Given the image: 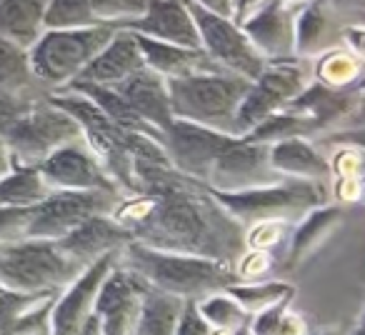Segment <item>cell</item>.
<instances>
[{
  "mask_svg": "<svg viewBox=\"0 0 365 335\" xmlns=\"http://www.w3.org/2000/svg\"><path fill=\"white\" fill-rule=\"evenodd\" d=\"M133 193L110 215L135 243L223 263L245 253L243 225L230 218L208 185L182 178L168 163H133Z\"/></svg>",
  "mask_w": 365,
  "mask_h": 335,
  "instance_id": "6da1fadb",
  "label": "cell"
},
{
  "mask_svg": "<svg viewBox=\"0 0 365 335\" xmlns=\"http://www.w3.org/2000/svg\"><path fill=\"white\" fill-rule=\"evenodd\" d=\"M120 265L135 273L150 288L182 300H200L240 283L233 263L200 258V255L168 253V250L148 248L135 240H130L120 250Z\"/></svg>",
  "mask_w": 365,
  "mask_h": 335,
  "instance_id": "7a4b0ae2",
  "label": "cell"
},
{
  "mask_svg": "<svg viewBox=\"0 0 365 335\" xmlns=\"http://www.w3.org/2000/svg\"><path fill=\"white\" fill-rule=\"evenodd\" d=\"M118 193H66L51 190L41 203L0 210V245L21 240H63L68 233L101 213H113Z\"/></svg>",
  "mask_w": 365,
  "mask_h": 335,
  "instance_id": "3957f363",
  "label": "cell"
},
{
  "mask_svg": "<svg viewBox=\"0 0 365 335\" xmlns=\"http://www.w3.org/2000/svg\"><path fill=\"white\" fill-rule=\"evenodd\" d=\"M250 81L225 71L195 73L168 81L170 108L175 120L235 135V118L248 93Z\"/></svg>",
  "mask_w": 365,
  "mask_h": 335,
  "instance_id": "277c9868",
  "label": "cell"
},
{
  "mask_svg": "<svg viewBox=\"0 0 365 335\" xmlns=\"http://www.w3.org/2000/svg\"><path fill=\"white\" fill-rule=\"evenodd\" d=\"M220 205L228 210L230 218L238 220L243 228H250L255 223L265 220H280V223H293L330 203V185L313 183V180H293L283 178L273 185L255 190H243V193H215Z\"/></svg>",
  "mask_w": 365,
  "mask_h": 335,
  "instance_id": "5b68a950",
  "label": "cell"
},
{
  "mask_svg": "<svg viewBox=\"0 0 365 335\" xmlns=\"http://www.w3.org/2000/svg\"><path fill=\"white\" fill-rule=\"evenodd\" d=\"M115 36L113 28L91 26L81 31H46L28 51L31 71L48 93L63 91L81 81L93 58Z\"/></svg>",
  "mask_w": 365,
  "mask_h": 335,
  "instance_id": "8992f818",
  "label": "cell"
},
{
  "mask_svg": "<svg viewBox=\"0 0 365 335\" xmlns=\"http://www.w3.org/2000/svg\"><path fill=\"white\" fill-rule=\"evenodd\" d=\"M86 268L53 240L0 245V283L21 293H63Z\"/></svg>",
  "mask_w": 365,
  "mask_h": 335,
  "instance_id": "52a82bcc",
  "label": "cell"
},
{
  "mask_svg": "<svg viewBox=\"0 0 365 335\" xmlns=\"http://www.w3.org/2000/svg\"><path fill=\"white\" fill-rule=\"evenodd\" d=\"M3 140L11 148L16 165L38 168L56 150L83 140V130L71 113L58 108L46 96L28 105V110L6 130Z\"/></svg>",
  "mask_w": 365,
  "mask_h": 335,
  "instance_id": "ba28073f",
  "label": "cell"
},
{
  "mask_svg": "<svg viewBox=\"0 0 365 335\" xmlns=\"http://www.w3.org/2000/svg\"><path fill=\"white\" fill-rule=\"evenodd\" d=\"M310 83H313V61L290 58V61L265 63L263 73L250 81L248 93L240 103L235 135H248L265 118L285 110Z\"/></svg>",
  "mask_w": 365,
  "mask_h": 335,
  "instance_id": "9c48e42d",
  "label": "cell"
},
{
  "mask_svg": "<svg viewBox=\"0 0 365 335\" xmlns=\"http://www.w3.org/2000/svg\"><path fill=\"white\" fill-rule=\"evenodd\" d=\"M188 8L195 18V26H198L200 51L210 58V63L215 68L240 76L245 81H255L263 73V56L255 51L253 43L245 36V31L233 18L215 16V13L203 11V8L193 6V3H188Z\"/></svg>",
  "mask_w": 365,
  "mask_h": 335,
  "instance_id": "30bf717a",
  "label": "cell"
},
{
  "mask_svg": "<svg viewBox=\"0 0 365 335\" xmlns=\"http://www.w3.org/2000/svg\"><path fill=\"white\" fill-rule=\"evenodd\" d=\"M278 180L283 178L270 165V145H260L235 135L213 163L205 185L215 193H243V190L273 185Z\"/></svg>",
  "mask_w": 365,
  "mask_h": 335,
  "instance_id": "8fae6325",
  "label": "cell"
},
{
  "mask_svg": "<svg viewBox=\"0 0 365 335\" xmlns=\"http://www.w3.org/2000/svg\"><path fill=\"white\" fill-rule=\"evenodd\" d=\"M233 138L235 135H225V133L193 125V123L173 120V125L163 133V150L175 173L205 185L213 163L230 145Z\"/></svg>",
  "mask_w": 365,
  "mask_h": 335,
  "instance_id": "7c38bea8",
  "label": "cell"
},
{
  "mask_svg": "<svg viewBox=\"0 0 365 335\" xmlns=\"http://www.w3.org/2000/svg\"><path fill=\"white\" fill-rule=\"evenodd\" d=\"M38 170L51 190L120 195L118 183L108 175L106 165L98 160V155L88 148L86 140L71 143V145L56 150L48 160L38 165Z\"/></svg>",
  "mask_w": 365,
  "mask_h": 335,
  "instance_id": "4fadbf2b",
  "label": "cell"
},
{
  "mask_svg": "<svg viewBox=\"0 0 365 335\" xmlns=\"http://www.w3.org/2000/svg\"><path fill=\"white\" fill-rule=\"evenodd\" d=\"M145 290L148 283H143L135 273L123 268L118 260L115 268L106 275L96 295V303H93V313L101 320L103 335H135Z\"/></svg>",
  "mask_w": 365,
  "mask_h": 335,
  "instance_id": "5bb4252c",
  "label": "cell"
},
{
  "mask_svg": "<svg viewBox=\"0 0 365 335\" xmlns=\"http://www.w3.org/2000/svg\"><path fill=\"white\" fill-rule=\"evenodd\" d=\"M120 253H110L91 263L61 295L51 308V335H78L93 313V303L106 275L115 268Z\"/></svg>",
  "mask_w": 365,
  "mask_h": 335,
  "instance_id": "9a60e30c",
  "label": "cell"
},
{
  "mask_svg": "<svg viewBox=\"0 0 365 335\" xmlns=\"http://www.w3.org/2000/svg\"><path fill=\"white\" fill-rule=\"evenodd\" d=\"M295 13L298 8L285 0H268L240 28L265 63L295 58Z\"/></svg>",
  "mask_w": 365,
  "mask_h": 335,
  "instance_id": "2e32d148",
  "label": "cell"
},
{
  "mask_svg": "<svg viewBox=\"0 0 365 335\" xmlns=\"http://www.w3.org/2000/svg\"><path fill=\"white\" fill-rule=\"evenodd\" d=\"M130 240L133 238L125 225L118 223L110 213H101L88 218L86 223H81L73 233H68L63 240H58V245L81 268H88V265L96 263L103 255L120 253Z\"/></svg>",
  "mask_w": 365,
  "mask_h": 335,
  "instance_id": "e0dca14e",
  "label": "cell"
},
{
  "mask_svg": "<svg viewBox=\"0 0 365 335\" xmlns=\"http://www.w3.org/2000/svg\"><path fill=\"white\" fill-rule=\"evenodd\" d=\"M128 31L150 41L200 51L198 26L185 0H150L148 13Z\"/></svg>",
  "mask_w": 365,
  "mask_h": 335,
  "instance_id": "ac0fdd59",
  "label": "cell"
},
{
  "mask_svg": "<svg viewBox=\"0 0 365 335\" xmlns=\"http://www.w3.org/2000/svg\"><path fill=\"white\" fill-rule=\"evenodd\" d=\"M355 103H358V88L335 91V88L320 86L313 81L285 110L313 123L318 135H330L335 130H343L345 123L353 115Z\"/></svg>",
  "mask_w": 365,
  "mask_h": 335,
  "instance_id": "d6986e66",
  "label": "cell"
},
{
  "mask_svg": "<svg viewBox=\"0 0 365 335\" xmlns=\"http://www.w3.org/2000/svg\"><path fill=\"white\" fill-rule=\"evenodd\" d=\"M145 68L143 61L140 46H138V36L130 31H115L106 48L93 58V63L86 68L81 81L88 86H101V88H118L133 78L138 71Z\"/></svg>",
  "mask_w": 365,
  "mask_h": 335,
  "instance_id": "ffe728a7",
  "label": "cell"
},
{
  "mask_svg": "<svg viewBox=\"0 0 365 335\" xmlns=\"http://www.w3.org/2000/svg\"><path fill=\"white\" fill-rule=\"evenodd\" d=\"M123 96V100L130 105V110L145 123L150 130H155L163 138V133L173 125V108H170V93H168V81L158 73L138 71L133 78H128L123 86L115 88Z\"/></svg>",
  "mask_w": 365,
  "mask_h": 335,
  "instance_id": "44dd1931",
  "label": "cell"
},
{
  "mask_svg": "<svg viewBox=\"0 0 365 335\" xmlns=\"http://www.w3.org/2000/svg\"><path fill=\"white\" fill-rule=\"evenodd\" d=\"M270 165L280 178L313 180L330 185L328 153L310 138H288L283 143L270 145Z\"/></svg>",
  "mask_w": 365,
  "mask_h": 335,
  "instance_id": "7402d4cb",
  "label": "cell"
},
{
  "mask_svg": "<svg viewBox=\"0 0 365 335\" xmlns=\"http://www.w3.org/2000/svg\"><path fill=\"white\" fill-rule=\"evenodd\" d=\"M343 43V28L323 0H310L295 13V58L313 61L320 53Z\"/></svg>",
  "mask_w": 365,
  "mask_h": 335,
  "instance_id": "603a6c76",
  "label": "cell"
},
{
  "mask_svg": "<svg viewBox=\"0 0 365 335\" xmlns=\"http://www.w3.org/2000/svg\"><path fill=\"white\" fill-rule=\"evenodd\" d=\"M138 46H140L143 61H145L148 71L158 73L165 81H178V78L195 76V73L220 71V68H215L210 63V58L203 51L170 46V43L150 41V38H143V36H138Z\"/></svg>",
  "mask_w": 365,
  "mask_h": 335,
  "instance_id": "cb8c5ba5",
  "label": "cell"
},
{
  "mask_svg": "<svg viewBox=\"0 0 365 335\" xmlns=\"http://www.w3.org/2000/svg\"><path fill=\"white\" fill-rule=\"evenodd\" d=\"M48 0H0V38L31 51L46 33Z\"/></svg>",
  "mask_w": 365,
  "mask_h": 335,
  "instance_id": "d4e9b609",
  "label": "cell"
},
{
  "mask_svg": "<svg viewBox=\"0 0 365 335\" xmlns=\"http://www.w3.org/2000/svg\"><path fill=\"white\" fill-rule=\"evenodd\" d=\"M343 218V208L335 203L320 205V208L310 210L300 223L295 225L293 235H290V248H288V263L298 265L308 258L310 253L320 248L328 240V235L335 230V225Z\"/></svg>",
  "mask_w": 365,
  "mask_h": 335,
  "instance_id": "484cf974",
  "label": "cell"
},
{
  "mask_svg": "<svg viewBox=\"0 0 365 335\" xmlns=\"http://www.w3.org/2000/svg\"><path fill=\"white\" fill-rule=\"evenodd\" d=\"M313 81L335 91H350L365 81V66L340 43L313 58Z\"/></svg>",
  "mask_w": 365,
  "mask_h": 335,
  "instance_id": "4316f807",
  "label": "cell"
},
{
  "mask_svg": "<svg viewBox=\"0 0 365 335\" xmlns=\"http://www.w3.org/2000/svg\"><path fill=\"white\" fill-rule=\"evenodd\" d=\"M0 91L26 98H46L51 93L36 81L28 51L0 38Z\"/></svg>",
  "mask_w": 365,
  "mask_h": 335,
  "instance_id": "83f0119b",
  "label": "cell"
},
{
  "mask_svg": "<svg viewBox=\"0 0 365 335\" xmlns=\"http://www.w3.org/2000/svg\"><path fill=\"white\" fill-rule=\"evenodd\" d=\"M182 308H185L182 298L160 293L148 285V290L143 293L135 335H175Z\"/></svg>",
  "mask_w": 365,
  "mask_h": 335,
  "instance_id": "f1b7e54d",
  "label": "cell"
},
{
  "mask_svg": "<svg viewBox=\"0 0 365 335\" xmlns=\"http://www.w3.org/2000/svg\"><path fill=\"white\" fill-rule=\"evenodd\" d=\"M228 293L250 318L275 308L280 303H290L295 298V288L283 280H260V283H235L225 288Z\"/></svg>",
  "mask_w": 365,
  "mask_h": 335,
  "instance_id": "f546056e",
  "label": "cell"
},
{
  "mask_svg": "<svg viewBox=\"0 0 365 335\" xmlns=\"http://www.w3.org/2000/svg\"><path fill=\"white\" fill-rule=\"evenodd\" d=\"M51 188L43 180L38 168L18 165L11 175L0 180V210L3 208H28L41 203Z\"/></svg>",
  "mask_w": 365,
  "mask_h": 335,
  "instance_id": "4dcf8cb0",
  "label": "cell"
},
{
  "mask_svg": "<svg viewBox=\"0 0 365 335\" xmlns=\"http://www.w3.org/2000/svg\"><path fill=\"white\" fill-rule=\"evenodd\" d=\"M243 138L250 143H260V145H275V143H283L288 138H310V140H315L318 133H315L310 120H305V118L295 115L290 110H280L275 115L265 118L260 125H255Z\"/></svg>",
  "mask_w": 365,
  "mask_h": 335,
  "instance_id": "1f68e13d",
  "label": "cell"
},
{
  "mask_svg": "<svg viewBox=\"0 0 365 335\" xmlns=\"http://www.w3.org/2000/svg\"><path fill=\"white\" fill-rule=\"evenodd\" d=\"M198 313L213 330H223V333H238V330H250V318L228 293H213L205 298L195 300Z\"/></svg>",
  "mask_w": 365,
  "mask_h": 335,
  "instance_id": "d6a6232c",
  "label": "cell"
},
{
  "mask_svg": "<svg viewBox=\"0 0 365 335\" xmlns=\"http://www.w3.org/2000/svg\"><path fill=\"white\" fill-rule=\"evenodd\" d=\"M61 295V293H58ZM56 293H21L13 290L8 285L0 283V335H6L13 325L21 318H26L28 313L43 308V305L56 303Z\"/></svg>",
  "mask_w": 365,
  "mask_h": 335,
  "instance_id": "836d02e7",
  "label": "cell"
},
{
  "mask_svg": "<svg viewBox=\"0 0 365 335\" xmlns=\"http://www.w3.org/2000/svg\"><path fill=\"white\" fill-rule=\"evenodd\" d=\"M150 0H91L93 18L98 26L113 31H128L148 13Z\"/></svg>",
  "mask_w": 365,
  "mask_h": 335,
  "instance_id": "e575fe53",
  "label": "cell"
},
{
  "mask_svg": "<svg viewBox=\"0 0 365 335\" xmlns=\"http://www.w3.org/2000/svg\"><path fill=\"white\" fill-rule=\"evenodd\" d=\"M98 26L91 0H48L46 31H81Z\"/></svg>",
  "mask_w": 365,
  "mask_h": 335,
  "instance_id": "d590c367",
  "label": "cell"
},
{
  "mask_svg": "<svg viewBox=\"0 0 365 335\" xmlns=\"http://www.w3.org/2000/svg\"><path fill=\"white\" fill-rule=\"evenodd\" d=\"M253 335H308V323L300 318L295 310H290V303H280L265 313L255 315L250 323Z\"/></svg>",
  "mask_w": 365,
  "mask_h": 335,
  "instance_id": "8d00e7d4",
  "label": "cell"
},
{
  "mask_svg": "<svg viewBox=\"0 0 365 335\" xmlns=\"http://www.w3.org/2000/svg\"><path fill=\"white\" fill-rule=\"evenodd\" d=\"M288 228L290 223H280V220H265V223L250 225V228H245V250L270 253L288 240Z\"/></svg>",
  "mask_w": 365,
  "mask_h": 335,
  "instance_id": "74e56055",
  "label": "cell"
},
{
  "mask_svg": "<svg viewBox=\"0 0 365 335\" xmlns=\"http://www.w3.org/2000/svg\"><path fill=\"white\" fill-rule=\"evenodd\" d=\"M270 265H273L270 253H263V250H245L238 258V265H233V268L240 283H260V278L268 273Z\"/></svg>",
  "mask_w": 365,
  "mask_h": 335,
  "instance_id": "f35d334b",
  "label": "cell"
},
{
  "mask_svg": "<svg viewBox=\"0 0 365 335\" xmlns=\"http://www.w3.org/2000/svg\"><path fill=\"white\" fill-rule=\"evenodd\" d=\"M33 100L38 98H26V96H13V93L0 91V138L6 135V130L28 110Z\"/></svg>",
  "mask_w": 365,
  "mask_h": 335,
  "instance_id": "ab89813d",
  "label": "cell"
},
{
  "mask_svg": "<svg viewBox=\"0 0 365 335\" xmlns=\"http://www.w3.org/2000/svg\"><path fill=\"white\" fill-rule=\"evenodd\" d=\"M175 335H213V328L198 313L195 300H185V308H182L180 320H178Z\"/></svg>",
  "mask_w": 365,
  "mask_h": 335,
  "instance_id": "60d3db41",
  "label": "cell"
},
{
  "mask_svg": "<svg viewBox=\"0 0 365 335\" xmlns=\"http://www.w3.org/2000/svg\"><path fill=\"white\" fill-rule=\"evenodd\" d=\"M325 145H353L365 153V128H348V130H335L323 135Z\"/></svg>",
  "mask_w": 365,
  "mask_h": 335,
  "instance_id": "b9f144b4",
  "label": "cell"
},
{
  "mask_svg": "<svg viewBox=\"0 0 365 335\" xmlns=\"http://www.w3.org/2000/svg\"><path fill=\"white\" fill-rule=\"evenodd\" d=\"M343 46L365 66V26H343Z\"/></svg>",
  "mask_w": 365,
  "mask_h": 335,
  "instance_id": "7bdbcfd3",
  "label": "cell"
},
{
  "mask_svg": "<svg viewBox=\"0 0 365 335\" xmlns=\"http://www.w3.org/2000/svg\"><path fill=\"white\" fill-rule=\"evenodd\" d=\"M265 3H268V0H235L233 3V21L240 26V23L248 21L255 11H260Z\"/></svg>",
  "mask_w": 365,
  "mask_h": 335,
  "instance_id": "ee69618b",
  "label": "cell"
},
{
  "mask_svg": "<svg viewBox=\"0 0 365 335\" xmlns=\"http://www.w3.org/2000/svg\"><path fill=\"white\" fill-rule=\"evenodd\" d=\"M193 6L203 8L208 13H215V16H225V18H233V3L235 0H188Z\"/></svg>",
  "mask_w": 365,
  "mask_h": 335,
  "instance_id": "f6af8a7d",
  "label": "cell"
},
{
  "mask_svg": "<svg viewBox=\"0 0 365 335\" xmlns=\"http://www.w3.org/2000/svg\"><path fill=\"white\" fill-rule=\"evenodd\" d=\"M348 128H365V81L358 86V103H355L353 115L345 123L343 130H348Z\"/></svg>",
  "mask_w": 365,
  "mask_h": 335,
  "instance_id": "bcb514c9",
  "label": "cell"
},
{
  "mask_svg": "<svg viewBox=\"0 0 365 335\" xmlns=\"http://www.w3.org/2000/svg\"><path fill=\"white\" fill-rule=\"evenodd\" d=\"M16 158H13L11 148L6 145V140L0 138V180L6 178V175H11L13 170H16Z\"/></svg>",
  "mask_w": 365,
  "mask_h": 335,
  "instance_id": "7dc6e473",
  "label": "cell"
},
{
  "mask_svg": "<svg viewBox=\"0 0 365 335\" xmlns=\"http://www.w3.org/2000/svg\"><path fill=\"white\" fill-rule=\"evenodd\" d=\"M350 335H365V295H363V305H360L358 320H355V328L350 330Z\"/></svg>",
  "mask_w": 365,
  "mask_h": 335,
  "instance_id": "c3c4849f",
  "label": "cell"
},
{
  "mask_svg": "<svg viewBox=\"0 0 365 335\" xmlns=\"http://www.w3.org/2000/svg\"><path fill=\"white\" fill-rule=\"evenodd\" d=\"M340 8H348V6H353V8H358V11H365V0H335Z\"/></svg>",
  "mask_w": 365,
  "mask_h": 335,
  "instance_id": "681fc988",
  "label": "cell"
},
{
  "mask_svg": "<svg viewBox=\"0 0 365 335\" xmlns=\"http://www.w3.org/2000/svg\"><path fill=\"white\" fill-rule=\"evenodd\" d=\"M285 3H290V6H295V8H300V6H305V3H310V0H285Z\"/></svg>",
  "mask_w": 365,
  "mask_h": 335,
  "instance_id": "f907efd6",
  "label": "cell"
},
{
  "mask_svg": "<svg viewBox=\"0 0 365 335\" xmlns=\"http://www.w3.org/2000/svg\"><path fill=\"white\" fill-rule=\"evenodd\" d=\"M318 335H345L343 330H325V333H318Z\"/></svg>",
  "mask_w": 365,
  "mask_h": 335,
  "instance_id": "816d5d0a",
  "label": "cell"
},
{
  "mask_svg": "<svg viewBox=\"0 0 365 335\" xmlns=\"http://www.w3.org/2000/svg\"><path fill=\"white\" fill-rule=\"evenodd\" d=\"M233 335H253L250 330H238V333H233Z\"/></svg>",
  "mask_w": 365,
  "mask_h": 335,
  "instance_id": "f5cc1de1",
  "label": "cell"
}]
</instances>
